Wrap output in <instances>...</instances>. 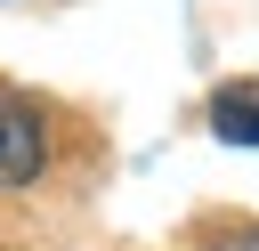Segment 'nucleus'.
<instances>
[{
    "instance_id": "nucleus-3",
    "label": "nucleus",
    "mask_w": 259,
    "mask_h": 251,
    "mask_svg": "<svg viewBox=\"0 0 259 251\" xmlns=\"http://www.w3.org/2000/svg\"><path fill=\"white\" fill-rule=\"evenodd\" d=\"M210 251H259V219H251V227H235V235H210Z\"/></svg>"
},
{
    "instance_id": "nucleus-1",
    "label": "nucleus",
    "mask_w": 259,
    "mask_h": 251,
    "mask_svg": "<svg viewBox=\"0 0 259 251\" xmlns=\"http://www.w3.org/2000/svg\"><path fill=\"white\" fill-rule=\"evenodd\" d=\"M40 162H49V121H40V105H24L16 89H0V186L40 178Z\"/></svg>"
},
{
    "instance_id": "nucleus-2",
    "label": "nucleus",
    "mask_w": 259,
    "mask_h": 251,
    "mask_svg": "<svg viewBox=\"0 0 259 251\" xmlns=\"http://www.w3.org/2000/svg\"><path fill=\"white\" fill-rule=\"evenodd\" d=\"M210 130L227 146H259V81H227L210 97Z\"/></svg>"
}]
</instances>
